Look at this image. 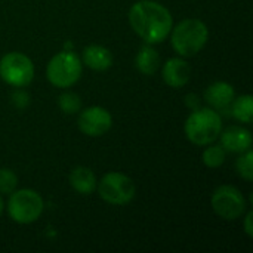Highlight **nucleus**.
Listing matches in <instances>:
<instances>
[{
    "label": "nucleus",
    "mask_w": 253,
    "mask_h": 253,
    "mask_svg": "<svg viewBox=\"0 0 253 253\" xmlns=\"http://www.w3.org/2000/svg\"><path fill=\"white\" fill-rule=\"evenodd\" d=\"M203 163L208 166V168H219L224 162H225V150L224 147L221 145H213V147H209L203 151Z\"/></svg>",
    "instance_id": "obj_17"
},
{
    "label": "nucleus",
    "mask_w": 253,
    "mask_h": 253,
    "mask_svg": "<svg viewBox=\"0 0 253 253\" xmlns=\"http://www.w3.org/2000/svg\"><path fill=\"white\" fill-rule=\"evenodd\" d=\"M70 185L80 194L89 196L96 188V178L89 168L77 166L70 173Z\"/></svg>",
    "instance_id": "obj_14"
},
{
    "label": "nucleus",
    "mask_w": 253,
    "mask_h": 253,
    "mask_svg": "<svg viewBox=\"0 0 253 253\" xmlns=\"http://www.w3.org/2000/svg\"><path fill=\"white\" fill-rule=\"evenodd\" d=\"M98 191L107 203L123 206L135 197V184L125 173L110 172L101 179Z\"/></svg>",
    "instance_id": "obj_7"
},
{
    "label": "nucleus",
    "mask_w": 253,
    "mask_h": 253,
    "mask_svg": "<svg viewBox=\"0 0 253 253\" xmlns=\"http://www.w3.org/2000/svg\"><path fill=\"white\" fill-rule=\"evenodd\" d=\"M191 77V67L187 61L181 58L169 59L163 67V79L170 87H182L188 83Z\"/></svg>",
    "instance_id": "obj_10"
},
{
    "label": "nucleus",
    "mask_w": 253,
    "mask_h": 253,
    "mask_svg": "<svg viewBox=\"0 0 253 253\" xmlns=\"http://www.w3.org/2000/svg\"><path fill=\"white\" fill-rule=\"evenodd\" d=\"M0 77L13 87H24L34 77L33 61L21 52H9L0 59Z\"/></svg>",
    "instance_id": "obj_6"
},
{
    "label": "nucleus",
    "mask_w": 253,
    "mask_h": 253,
    "mask_svg": "<svg viewBox=\"0 0 253 253\" xmlns=\"http://www.w3.org/2000/svg\"><path fill=\"white\" fill-rule=\"evenodd\" d=\"M212 208L219 218L225 221H234L243 215L246 202L243 194L236 187L222 185L215 190L212 196Z\"/></svg>",
    "instance_id": "obj_8"
},
{
    "label": "nucleus",
    "mask_w": 253,
    "mask_h": 253,
    "mask_svg": "<svg viewBox=\"0 0 253 253\" xmlns=\"http://www.w3.org/2000/svg\"><path fill=\"white\" fill-rule=\"evenodd\" d=\"M234 98H236V93H234L233 86L225 82H215L205 92L206 102H209L215 108L228 107Z\"/></svg>",
    "instance_id": "obj_12"
},
{
    "label": "nucleus",
    "mask_w": 253,
    "mask_h": 253,
    "mask_svg": "<svg viewBox=\"0 0 253 253\" xmlns=\"http://www.w3.org/2000/svg\"><path fill=\"white\" fill-rule=\"evenodd\" d=\"M209 39V30L200 19H185L172 30V46L181 56L197 55Z\"/></svg>",
    "instance_id": "obj_2"
},
{
    "label": "nucleus",
    "mask_w": 253,
    "mask_h": 253,
    "mask_svg": "<svg viewBox=\"0 0 253 253\" xmlns=\"http://www.w3.org/2000/svg\"><path fill=\"white\" fill-rule=\"evenodd\" d=\"M236 168L239 175L246 179V181H252L253 179V153L249 150H246V154H243L242 157L237 159L236 162Z\"/></svg>",
    "instance_id": "obj_18"
},
{
    "label": "nucleus",
    "mask_w": 253,
    "mask_h": 253,
    "mask_svg": "<svg viewBox=\"0 0 253 253\" xmlns=\"http://www.w3.org/2000/svg\"><path fill=\"white\" fill-rule=\"evenodd\" d=\"M221 144L224 148L233 153H245L252 145V135L242 126H231L221 135Z\"/></svg>",
    "instance_id": "obj_11"
},
{
    "label": "nucleus",
    "mask_w": 253,
    "mask_h": 253,
    "mask_svg": "<svg viewBox=\"0 0 253 253\" xmlns=\"http://www.w3.org/2000/svg\"><path fill=\"white\" fill-rule=\"evenodd\" d=\"M252 218H253V212H249V213H248V216H246V222H245V230H246V234H248L249 237H253Z\"/></svg>",
    "instance_id": "obj_21"
},
{
    "label": "nucleus",
    "mask_w": 253,
    "mask_h": 253,
    "mask_svg": "<svg viewBox=\"0 0 253 253\" xmlns=\"http://www.w3.org/2000/svg\"><path fill=\"white\" fill-rule=\"evenodd\" d=\"M46 76L53 86L70 87L82 76V61L70 50L59 52L49 61Z\"/></svg>",
    "instance_id": "obj_4"
},
{
    "label": "nucleus",
    "mask_w": 253,
    "mask_h": 253,
    "mask_svg": "<svg viewBox=\"0 0 253 253\" xmlns=\"http://www.w3.org/2000/svg\"><path fill=\"white\" fill-rule=\"evenodd\" d=\"M233 116L243 123L252 122L253 99L251 95H243L237 99H233Z\"/></svg>",
    "instance_id": "obj_16"
},
{
    "label": "nucleus",
    "mask_w": 253,
    "mask_h": 253,
    "mask_svg": "<svg viewBox=\"0 0 253 253\" xmlns=\"http://www.w3.org/2000/svg\"><path fill=\"white\" fill-rule=\"evenodd\" d=\"M185 135L196 145H208L218 139L222 130V122L216 111L211 108H197L185 122Z\"/></svg>",
    "instance_id": "obj_3"
},
{
    "label": "nucleus",
    "mask_w": 253,
    "mask_h": 253,
    "mask_svg": "<svg viewBox=\"0 0 253 253\" xmlns=\"http://www.w3.org/2000/svg\"><path fill=\"white\" fill-rule=\"evenodd\" d=\"M18 185V178L10 169H0V193L12 194Z\"/></svg>",
    "instance_id": "obj_20"
},
{
    "label": "nucleus",
    "mask_w": 253,
    "mask_h": 253,
    "mask_svg": "<svg viewBox=\"0 0 253 253\" xmlns=\"http://www.w3.org/2000/svg\"><path fill=\"white\" fill-rule=\"evenodd\" d=\"M59 102V107L64 113L67 114H74L77 111H80V107H82V99L79 98V95L76 93H62L58 99Z\"/></svg>",
    "instance_id": "obj_19"
},
{
    "label": "nucleus",
    "mask_w": 253,
    "mask_h": 253,
    "mask_svg": "<svg viewBox=\"0 0 253 253\" xmlns=\"http://www.w3.org/2000/svg\"><path fill=\"white\" fill-rule=\"evenodd\" d=\"M135 65L136 68L147 76L154 74L159 70L160 65V56L157 53V50L151 46H144L139 49L136 58H135Z\"/></svg>",
    "instance_id": "obj_15"
},
{
    "label": "nucleus",
    "mask_w": 253,
    "mask_h": 253,
    "mask_svg": "<svg viewBox=\"0 0 253 253\" xmlns=\"http://www.w3.org/2000/svg\"><path fill=\"white\" fill-rule=\"evenodd\" d=\"M43 199L34 190H18L10 194L7 203L9 216L18 224H31L37 221L43 212Z\"/></svg>",
    "instance_id": "obj_5"
},
{
    "label": "nucleus",
    "mask_w": 253,
    "mask_h": 253,
    "mask_svg": "<svg viewBox=\"0 0 253 253\" xmlns=\"http://www.w3.org/2000/svg\"><path fill=\"white\" fill-rule=\"evenodd\" d=\"M83 62L92 70L104 71L111 67L113 55L107 47L99 44H92L83 50Z\"/></svg>",
    "instance_id": "obj_13"
},
{
    "label": "nucleus",
    "mask_w": 253,
    "mask_h": 253,
    "mask_svg": "<svg viewBox=\"0 0 253 253\" xmlns=\"http://www.w3.org/2000/svg\"><path fill=\"white\" fill-rule=\"evenodd\" d=\"M79 129L87 136H101L111 129V114L102 107H89L79 116Z\"/></svg>",
    "instance_id": "obj_9"
},
{
    "label": "nucleus",
    "mask_w": 253,
    "mask_h": 253,
    "mask_svg": "<svg viewBox=\"0 0 253 253\" xmlns=\"http://www.w3.org/2000/svg\"><path fill=\"white\" fill-rule=\"evenodd\" d=\"M129 22L133 31L147 43H160L172 31L173 19L170 12L153 0L136 1L129 12Z\"/></svg>",
    "instance_id": "obj_1"
},
{
    "label": "nucleus",
    "mask_w": 253,
    "mask_h": 253,
    "mask_svg": "<svg viewBox=\"0 0 253 253\" xmlns=\"http://www.w3.org/2000/svg\"><path fill=\"white\" fill-rule=\"evenodd\" d=\"M1 212H3V200L0 197V215H1Z\"/></svg>",
    "instance_id": "obj_22"
}]
</instances>
